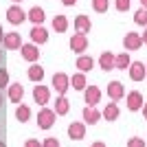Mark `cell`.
<instances>
[{
  "instance_id": "cell-24",
  "label": "cell",
  "mask_w": 147,
  "mask_h": 147,
  "mask_svg": "<svg viewBox=\"0 0 147 147\" xmlns=\"http://www.w3.org/2000/svg\"><path fill=\"white\" fill-rule=\"evenodd\" d=\"M129 64H132V59H129L127 53H121V55H114V68H119V70H127Z\"/></svg>"
},
{
  "instance_id": "cell-6",
  "label": "cell",
  "mask_w": 147,
  "mask_h": 147,
  "mask_svg": "<svg viewBox=\"0 0 147 147\" xmlns=\"http://www.w3.org/2000/svg\"><path fill=\"white\" fill-rule=\"evenodd\" d=\"M127 70H129V79H132V81H143V79H145V75H147V68H145L143 61H132Z\"/></svg>"
},
{
  "instance_id": "cell-21",
  "label": "cell",
  "mask_w": 147,
  "mask_h": 147,
  "mask_svg": "<svg viewBox=\"0 0 147 147\" xmlns=\"http://www.w3.org/2000/svg\"><path fill=\"white\" fill-rule=\"evenodd\" d=\"M81 117H84V121H86L88 125H94V123H97L99 119H101V112H99L97 108H86Z\"/></svg>"
},
{
  "instance_id": "cell-43",
  "label": "cell",
  "mask_w": 147,
  "mask_h": 147,
  "mask_svg": "<svg viewBox=\"0 0 147 147\" xmlns=\"http://www.w3.org/2000/svg\"><path fill=\"white\" fill-rule=\"evenodd\" d=\"M13 2H16V5H18V2H22V0H13Z\"/></svg>"
},
{
  "instance_id": "cell-27",
  "label": "cell",
  "mask_w": 147,
  "mask_h": 147,
  "mask_svg": "<svg viewBox=\"0 0 147 147\" xmlns=\"http://www.w3.org/2000/svg\"><path fill=\"white\" fill-rule=\"evenodd\" d=\"M16 119H18L20 123H26L31 119V108H29V105H24V103H20L18 110H16Z\"/></svg>"
},
{
  "instance_id": "cell-17",
  "label": "cell",
  "mask_w": 147,
  "mask_h": 147,
  "mask_svg": "<svg viewBox=\"0 0 147 147\" xmlns=\"http://www.w3.org/2000/svg\"><path fill=\"white\" fill-rule=\"evenodd\" d=\"M68 84H70V88H75V90H86V86H88L84 73H75L73 77H68Z\"/></svg>"
},
{
  "instance_id": "cell-7",
  "label": "cell",
  "mask_w": 147,
  "mask_h": 147,
  "mask_svg": "<svg viewBox=\"0 0 147 147\" xmlns=\"http://www.w3.org/2000/svg\"><path fill=\"white\" fill-rule=\"evenodd\" d=\"M88 49V37L81 35V33H75L70 37V51H75L77 55H84V51Z\"/></svg>"
},
{
  "instance_id": "cell-39",
  "label": "cell",
  "mask_w": 147,
  "mask_h": 147,
  "mask_svg": "<svg viewBox=\"0 0 147 147\" xmlns=\"http://www.w3.org/2000/svg\"><path fill=\"white\" fill-rule=\"evenodd\" d=\"M2 37H5V29H2V24H0V44H2Z\"/></svg>"
},
{
  "instance_id": "cell-5",
  "label": "cell",
  "mask_w": 147,
  "mask_h": 147,
  "mask_svg": "<svg viewBox=\"0 0 147 147\" xmlns=\"http://www.w3.org/2000/svg\"><path fill=\"white\" fill-rule=\"evenodd\" d=\"M20 55H22V59L35 64V61L40 59V49H37L35 44H22V46H20Z\"/></svg>"
},
{
  "instance_id": "cell-35",
  "label": "cell",
  "mask_w": 147,
  "mask_h": 147,
  "mask_svg": "<svg viewBox=\"0 0 147 147\" xmlns=\"http://www.w3.org/2000/svg\"><path fill=\"white\" fill-rule=\"evenodd\" d=\"M77 0H61V5H66V7H73Z\"/></svg>"
},
{
  "instance_id": "cell-4",
  "label": "cell",
  "mask_w": 147,
  "mask_h": 147,
  "mask_svg": "<svg viewBox=\"0 0 147 147\" xmlns=\"http://www.w3.org/2000/svg\"><path fill=\"white\" fill-rule=\"evenodd\" d=\"M123 46H125V53H129V51H138L143 46L141 33H132V31H129L127 35L123 37Z\"/></svg>"
},
{
  "instance_id": "cell-18",
  "label": "cell",
  "mask_w": 147,
  "mask_h": 147,
  "mask_svg": "<svg viewBox=\"0 0 147 147\" xmlns=\"http://www.w3.org/2000/svg\"><path fill=\"white\" fill-rule=\"evenodd\" d=\"M68 110H70V101H68L66 97H57L55 108H53L55 117H64V114H68Z\"/></svg>"
},
{
  "instance_id": "cell-44",
  "label": "cell",
  "mask_w": 147,
  "mask_h": 147,
  "mask_svg": "<svg viewBox=\"0 0 147 147\" xmlns=\"http://www.w3.org/2000/svg\"><path fill=\"white\" fill-rule=\"evenodd\" d=\"M0 61H2V51H0Z\"/></svg>"
},
{
  "instance_id": "cell-42",
  "label": "cell",
  "mask_w": 147,
  "mask_h": 147,
  "mask_svg": "<svg viewBox=\"0 0 147 147\" xmlns=\"http://www.w3.org/2000/svg\"><path fill=\"white\" fill-rule=\"evenodd\" d=\"M0 105H2V92H0Z\"/></svg>"
},
{
  "instance_id": "cell-20",
  "label": "cell",
  "mask_w": 147,
  "mask_h": 147,
  "mask_svg": "<svg viewBox=\"0 0 147 147\" xmlns=\"http://www.w3.org/2000/svg\"><path fill=\"white\" fill-rule=\"evenodd\" d=\"M99 66H101V70H112V68H114V55H112L110 51L101 53V57H99Z\"/></svg>"
},
{
  "instance_id": "cell-32",
  "label": "cell",
  "mask_w": 147,
  "mask_h": 147,
  "mask_svg": "<svg viewBox=\"0 0 147 147\" xmlns=\"http://www.w3.org/2000/svg\"><path fill=\"white\" fill-rule=\"evenodd\" d=\"M42 147H59V141H57L55 136H49V138H44Z\"/></svg>"
},
{
  "instance_id": "cell-29",
  "label": "cell",
  "mask_w": 147,
  "mask_h": 147,
  "mask_svg": "<svg viewBox=\"0 0 147 147\" xmlns=\"http://www.w3.org/2000/svg\"><path fill=\"white\" fill-rule=\"evenodd\" d=\"M110 7V0H92V9L97 13H105Z\"/></svg>"
},
{
  "instance_id": "cell-3",
  "label": "cell",
  "mask_w": 147,
  "mask_h": 147,
  "mask_svg": "<svg viewBox=\"0 0 147 147\" xmlns=\"http://www.w3.org/2000/svg\"><path fill=\"white\" fill-rule=\"evenodd\" d=\"M7 20H9L13 26H18V24H22V22L26 20V11L20 5H11L9 9H7Z\"/></svg>"
},
{
  "instance_id": "cell-37",
  "label": "cell",
  "mask_w": 147,
  "mask_h": 147,
  "mask_svg": "<svg viewBox=\"0 0 147 147\" xmlns=\"http://www.w3.org/2000/svg\"><path fill=\"white\" fill-rule=\"evenodd\" d=\"M141 110H143V117L147 119V103H143V108H141Z\"/></svg>"
},
{
  "instance_id": "cell-2",
  "label": "cell",
  "mask_w": 147,
  "mask_h": 147,
  "mask_svg": "<svg viewBox=\"0 0 147 147\" xmlns=\"http://www.w3.org/2000/svg\"><path fill=\"white\" fill-rule=\"evenodd\" d=\"M51 84H53V88H55L57 97H66L68 88H70V84H68V75H66V73H55Z\"/></svg>"
},
{
  "instance_id": "cell-12",
  "label": "cell",
  "mask_w": 147,
  "mask_h": 147,
  "mask_svg": "<svg viewBox=\"0 0 147 147\" xmlns=\"http://www.w3.org/2000/svg\"><path fill=\"white\" fill-rule=\"evenodd\" d=\"M84 99H86L88 108H94V105L99 103V99H101V90H99L97 86H86V90H84Z\"/></svg>"
},
{
  "instance_id": "cell-38",
  "label": "cell",
  "mask_w": 147,
  "mask_h": 147,
  "mask_svg": "<svg viewBox=\"0 0 147 147\" xmlns=\"http://www.w3.org/2000/svg\"><path fill=\"white\" fill-rule=\"evenodd\" d=\"M90 147H105V143H101V141H99V143H92Z\"/></svg>"
},
{
  "instance_id": "cell-28",
  "label": "cell",
  "mask_w": 147,
  "mask_h": 147,
  "mask_svg": "<svg viewBox=\"0 0 147 147\" xmlns=\"http://www.w3.org/2000/svg\"><path fill=\"white\" fill-rule=\"evenodd\" d=\"M134 22L138 26H147V9H143V7H141V9L134 13Z\"/></svg>"
},
{
  "instance_id": "cell-33",
  "label": "cell",
  "mask_w": 147,
  "mask_h": 147,
  "mask_svg": "<svg viewBox=\"0 0 147 147\" xmlns=\"http://www.w3.org/2000/svg\"><path fill=\"white\" fill-rule=\"evenodd\" d=\"M127 147H145V141L138 138V136H134V138H129V141H127Z\"/></svg>"
},
{
  "instance_id": "cell-16",
  "label": "cell",
  "mask_w": 147,
  "mask_h": 147,
  "mask_svg": "<svg viewBox=\"0 0 147 147\" xmlns=\"http://www.w3.org/2000/svg\"><path fill=\"white\" fill-rule=\"evenodd\" d=\"M90 29H92V22H90L88 16H77V18H75V31H77V33L86 35V33H90Z\"/></svg>"
},
{
  "instance_id": "cell-30",
  "label": "cell",
  "mask_w": 147,
  "mask_h": 147,
  "mask_svg": "<svg viewBox=\"0 0 147 147\" xmlns=\"http://www.w3.org/2000/svg\"><path fill=\"white\" fill-rule=\"evenodd\" d=\"M129 5H132V0H114V7H117V11H127Z\"/></svg>"
},
{
  "instance_id": "cell-15",
  "label": "cell",
  "mask_w": 147,
  "mask_h": 147,
  "mask_svg": "<svg viewBox=\"0 0 147 147\" xmlns=\"http://www.w3.org/2000/svg\"><path fill=\"white\" fill-rule=\"evenodd\" d=\"M143 94L138 90H132V92H127V110H132V112H136V110H141L143 108Z\"/></svg>"
},
{
  "instance_id": "cell-9",
  "label": "cell",
  "mask_w": 147,
  "mask_h": 147,
  "mask_svg": "<svg viewBox=\"0 0 147 147\" xmlns=\"http://www.w3.org/2000/svg\"><path fill=\"white\" fill-rule=\"evenodd\" d=\"M33 99H35V103L37 105H46L49 103V99H51V90L46 86H42V84H37L35 88H33Z\"/></svg>"
},
{
  "instance_id": "cell-22",
  "label": "cell",
  "mask_w": 147,
  "mask_h": 147,
  "mask_svg": "<svg viewBox=\"0 0 147 147\" xmlns=\"http://www.w3.org/2000/svg\"><path fill=\"white\" fill-rule=\"evenodd\" d=\"M92 66H94V59L88 55H79V59H77V68H79V73L86 75L88 70H92Z\"/></svg>"
},
{
  "instance_id": "cell-1",
  "label": "cell",
  "mask_w": 147,
  "mask_h": 147,
  "mask_svg": "<svg viewBox=\"0 0 147 147\" xmlns=\"http://www.w3.org/2000/svg\"><path fill=\"white\" fill-rule=\"evenodd\" d=\"M55 112L51 110V108H42L40 110V114H37V127L40 129H51L53 125H55Z\"/></svg>"
},
{
  "instance_id": "cell-11",
  "label": "cell",
  "mask_w": 147,
  "mask_h": 147,
  "mask_svg": "<svg viewBox=\"0 0 147 147\" xmlns=\"http://www.w3.org/2000/svg\"><path fill=\"white\" fill-rule=\"evenodd\" d=\"M108 97H110L114 103L125 97V88H123L121 81H110V84H108Z\"/></svg>"
},
{
  "instance_id": "cell-14",
  "label": "cell",
  "mask_w": 147,
  "mask_h": 147,
  "mask_svg": "<svg viewBox=\"0 0 147 147\" xmlns=\"http://www.w3.org/2000/svg\"><path fill=\"white\" fill-rule=\"evenodd\" d=\"M31 40H33V44H46L49 42V31L44 29L42 24H37V26H33L31 29Z\"/></svg>"
},
{
  "instance_id": "cell-25",
  "label": "cell",
  "mask_w": 147,
  "mask_h": 147,
  "mask_svg": "<svg viewBox=\"0 0 147 147\" xmlns=\"http://www.w3.org/2000/svg\"><path fill=\"white\" fill-rule=\"evenodd\" d=\"M29 79L35 81V84H42V79H44V68L37 66V64H33V66L29 68Z\"/></svg>"
},
{
  "instance_id": "cell-40",
  "label": "cell",
  "mask_w": 147,
  "mask_h": 147,
  "mask_svg": "<svg viewBox=\"0 0 147 147\" xmlns=\"http://www.w3.org/2000/svg\"><path fill=\"white\" fill-rule=\"evenodd\" d=\"M141 7H143V9H147V0H141Z\"/></svg>"
},
{
  "instance_id": "cell-23",
  "label": "cell",
  "mask_w": 147,
  "mask_h": 147,
  "mask_svg": "<svg viewBox=\"0 0 147 147\" xmlns=\"http://www.w3.org/2000/svg\"><path fill=\"white\" fill-rule=\"evenodd\" d=\"M101 117H103L105 121H110V123H112V121H117V119H119V105H117V103H108Z\"/></svg>"
},
{
  "instance_id": "cell-34",
  "label": "cell",
  "mask_w": 147,
  "mask_h": 147,
  "mask_svg": "<svg viewBox=\"0 0 147 147\" xmlns=\"http://www.w3.org/2000/svg\"><path fill=\"white\" fill-rule=\"evenodd\" d=\"M24 147H42V143L37 141V138H29V141L24 143Z\"/></svg>"
},
{
  "instance_id": "cell-19",
  "label": "cell",
  "mask_w": 147,
  "mask_h": 147,
  "mask_svg": "<svg viewBox=\"0 0 147 147\" xmlns=\"http://www.w3.org/2000/svg\"><path fill=\"white\" fill-rule=\"evenodd\" d=\"M26 18L33 22V26H37V24H42V22H44L46 16H44V9H42V7H33V9L26 13Z\"/></svg>"
},
{
  "instance_id": "cell-26",
  "label": "cell",
  "mask_w": 147,
  "mask_h": 147,
  "mask_svg": "<svg viewBox=\"0 0 147 147\" xmlns=\"http://www.w3.org/2000/svg\"><path fill=\"white\" fill-rule=\"evenodd\" d=\"M53 29H55L57 33H64V31L68 29V18L61 16V13H57L55 18H53Z\"/></svg>"
},
{
  "instance_id": "cell-10",
  "label": "cell",
  "mask_w": 147,
  "mask_h": 147,
  "mask_svg": "<svg viewBox=\"0 0 147 147\" xmlns=\"http://www.w3.org/2000/svg\"><path fill=\"white\" fill-rule=\"evenodd\" d=\"M68 136L73 138V141H84L86 138V125L81 121H75L68 125Z\"/></svg>"
},
{
  "instance_id": "cell-36",
  "label": "cell",
  "mask_w": 147,
  "mask_h": 147,
  "mask_svg": "<svg viewBox=\"0 0 147 147\" xmlns=\"http://www.w3.org/2000/svg\"><path fill=\"white\" fill-rule=\"evenodd\" d=\"M141 40H143V44H145V46H147V26H145V33H143V35H141Z\"/></svg>"
},
{
  "instance_id": "cell-31",
  "label": "cell",
  "mask_w": 147,
  "mask_h": 147,
  "mask_svg": "<svg viewBox=\"0 0 147 147\" xmlns=\"http://www.w3.org/2000/svg\"><path fill=\"white\" fill-rule=\"evenodd\" d=\"M5 86H9V73H7L5 68H0V90Z\"/></svg>"
},
{
  "instance_id": "cell-41",
  "label": "cell",
  "mask_w": 147,
  "mask_h": 147,
  "mask_svg": "<svg viewBox=\"0 0 147 147\" xmlns=\"http://www.w3.org/2000/svg\"><path fill=\"white\" fill-rule=\"evenodd\" d=\"M0 147H7V145H5V141H0Z\"/></svg>"
},
{
  "instance_id": "cell-13",
  "label": "cell",
  "mask_w": 147,
  "mask_h": 147,
  "mask_svg": "<svg viewBox=\"0 0 147 147\" xmlns=\"http://www.w3.org/2000/svg\"><path fill=\"white\" fill-rule=\"evenodd\" d=\"M7 97H9L11 103H22V97H24V88H22V84H9Z\"/></svg>"
},
{
  "instance_id": "cell-8",
  "label": "cell",
  "mask_w": 147,
  "mask_h": 147,
  "mask_svg": "<svg viewBox=\"0 0 147 147\" xmlns=\"http://www.w3.org/2000/svg\"><path fill=\"white\" fill-rule=\"evenodd\" d=\"M2 44H5V49H9V51H20V46H22V37H20V33L11 31V33H5Z\"/></svg>"
}]
</instances>
